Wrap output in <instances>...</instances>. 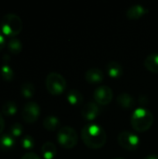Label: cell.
Listing matches in <instances>:
<instances>
[{"label": "cell", "instance_id": "cell-1", "mask_svg": "<svg viewBox=\"0 0 158 159\" xmlns=\"http://www.w3.org/2000/svg\"><path fill=\"white\" fill-rule=\"evenodd\" d=\"M81 138L83 143L90 149H100L107 141L105 130L97 124L86 125L81 130Z\"/></svg>", "mask_w": 158, "mask_h": 159}, {"label": "cell", "instance_id": "cell-2", "mask_svg": "<svg viewBox=\"0 0 158 159\" xmlns=\"http://www.w3.org/2000/svg\"><path fill=\"white\" fill-rule=\"evenodd\" d=\"M130 123L133 129L139 132L147 131L154 124V116L151 111L140 107L137 108L131 115Z\"/></svg>", "mask_w": 158, "mask_h": 159}, {"label": "cell", "instance_id": "cell-3", "mask_svg": "<svg viewBox=\"0 0 158 159\" xmlns=\"http://www.w3.org/2000/svg\"><path fill=\"white\" fill-rule=\"evenodd\" d=\"M22 20L17 14H6L1 20V30L6 36L13 38L17 36L22 30Z\"/></svg>", "mask_w": 158, "mask_h": 159}, {"label": "cell", "instance_id": "cell-4", "mask_svg": "<svg viewBox=\"0 0 158 159\" xmlns=\"http://www.w3.org/2000/svg\"><path fill=\"white\" fill-rule=\"evenodd\" d=\"M46 88L51 95H60L66 89V80L59 73H49L46 77Z\"/></svg>", "mask_w": 158, "mask_h": 159}, {"label": "cell", "instance_id": "cell-5", "mask_svg": "<svg viewBox=\"0 0 158 159\" xmlns=\"http://www.w3.org/2000/svg\"><path fill=\"white\" fill-rule=\"evenodd\" d=\"M57 140L63 148L73 149L77 144L78 137L75 129L72 127H62L58 131Z\"/></svg>", "mask_w": 158, "mask_h": 159}, {"label": "cell", "instance_id": "cell-6", "mask_svg": "<svg viewBox=\"0 0 158 159\" xmlns=\"http://www.w3.org/2000/svg\"><path fill=\"white\" fill-rule=\"evenodd\" d=\"M117 141L119 145L128 151H134L140 145L139 137L129 131H122L119 133L117 137Z\"/></svg>", "mask_w": 158, "mask_h": 159}, {"label": "cell", "instance_id": "cell-7", "mask_svg": "<svg viewBox=\"0 0 158 159\" xmlns=\"http://www.w3.org/2000/svg\"><path fill=\"white\" fill-rule=\"evenodd\" d=\"M40 115V107L34 102H27L21 110V117L27 123L35 122Z\"/></svg>", "mask_w": 158, "mask_h": 159}, {"label": "cell", "instance_id": "cell-8", "mask_svg": "<svg viewBox=\"0 0 158 159\" xmlns=\"http://www.w3.org/2000/svg\"><path fill=\"white\" fill-rule=\"evenodd\" d=\"M93 96L96 103L100 105H108L113 100L114 93L110 87L101 86L95 89Z\"/></svg>", "mask_w": 158, "mask_h": 159}, {"label": "cell", "instance_id": "cell-9", "mask_svg": "<svg viewBox=\"0 0 158 159\" xmlns=\"http://www.w3.org/2000/svg\"><path fill=\"white\" fill-rule=\"evenodd\" d=\"M101 109L96 102H88L82 108L81 115L87 121H93L100 115Z\"/></svg>", "mask_w": 158, "mask_h": 159}, {"label": "cell", "instance_id": "cell-10", "mask_svg": "<svg viewBox=\"0 0 158 159\" xmlns=\"http://www.w3.org/2000/svg\"><path fill=\"white\" fill-rule=\"evenodd\" d=\"M85 78L90 84H99L103 81L104 74L100 68L92 67L86 72Z\"/></svg>", "mask_w": 158, "mask_h": 159}, {"label": "cell", "instance_id": "cell-11", "mask_svg": "<svg viewBox=\"0 0 158 159\" xmlns=\"http://www.w3.org/2000/svg\"><path fill=\"white\" fill-rule=\"evenodd\" d=\"M146 12L147 9L142 5L136 4L129 7V9L127 10V17L130 20H138L144 16Z\"/></svg>", "mask_w": 158, "mask_h": 159}, {"label": "cell", "instance_id": "cell-12", "mask_svg": "<svg viewBox=\"0 0 158 159\" xmlns=\"http://www.w3.org/2000/svg\"><path fill=\"white\" fill-rule=\"evenodd\" d=\"M106 72L110 77L119 78L123 75V68L120 63L115 61H111L106 65Z\"/></svg>", "mask_w": 158, "mask_h": 159}, {"label": "cell", "instance_id": "cell-13", "mask_svg": "<svg viewBox=\"0 0 158 159\" xmlns=\"http://www.w3.org/2000/svg\"><path fill=\"white\" fill-rule=\"evenodd\" d=\"M145 68L151 73L158 74V53H151L144 60Z\"/></svg>", "mask_w": 158, "mask_h": 159}, {"label": "cell", "instance_id": "cell-14", "mask_svg": "<svg viewBox=\"0 0 158 159\" xmlns=\"http://www.w3.org/2000/svg\"><path fill=\"white\" fill-rule=\"evenodd\" d=\"M117 102L118 104L124 109H130L135 104L134 98L129 93H121L117 96Z\"/></svg>", "mask_w": 158, "mask_h": 159}, {"label": "cell", "instance_id": "cell-15", "mask_svg": "<svg viewBox=\"0 0 158 159\" xmlns=\"http://www.w3.org/2000/svg\"><path fill=\"white\" fill-rule=\"evenodd\" d=\"M41 153L45 159H53L57 154V148L51 142H46L41 147Z\"/></svg>", "mask_w": 158, "mask_h": 159}, {"label": "cell", "instance_id": "cell-16", "mask_svg": "<svg viewBox=\"0 0 158 159\" xmlns=\"http://www.w3.org/2000/svg\"><path fill=\"white\" fill-rule=\"evenodd\" d=\"M15 140L10 133H5L0 135V149L10 150L14 147Z\"/></svg>", "mask_w": 158, "mask_h": 159}, {"label": "cell", "instance_id": "cell-17", "mask_svg": "<svg viewBox=\"0 0 158 159\" xmlns=\"http://www.w3.org/2000/svg\"><path fill=\"white\" fill-rule=\"evenodd\" d=\"M67 101L72 105H79L83 102V95L78 89H70L67 94Z\"/></svg>", "mask_w": 158, "mask_h": 159}, {"label": "cell", "instance_id": "cell-18", "mask_svg": "<svg viewBox=\"0 0 158 159\" xmlns=\"http://www.w3.org/2000/svg\"><path fill=\"white\" fill-rule=\"evenodd\" d=\"M59 125H60V120L58 117H56L54 116H48L43 121L44 128L49 131H53V130L57 129Z\"/></svg>", "mask_w": 158, "mask_h": 159}, {"label": "cell", "instance_id": "cell-19", "mask_svg": "<svg viewBox=\"0 0 158 159\" xmlns=\"http://www.w3.org/2000/svg\"><path fill=\"white\" fill-rule=\"evenodd\" d=\"M20 93L25 99H31L35 93V88L31 82H24L20 87Z\"/></svg>", "mask_w": 158, "mask_h": 159}, {"label": "cell", "instance_id": "cell-20", "mask_svg": "<svg viewBox=\"0 0 158 159\" xmlns=\"http://www.w3.org/2000/svg\"><path fill=\"white\" fill-rule=\"evenodd\" d=\"M7 48L9 50V52L13 53V54H19L21 52L22 50V44L21 41L16 37L10 38L7 44Z\"/></svg>", "mask_w": 158, "mask_h": 159}, {"label": "cell", "instance_id": "cell-21", "mask_svg": "<svg viewBox=\"0 0 158 159\" xmlns=\"http://www.w3.org/2000/svg\"><path fill=\"white\" fill-rule=\"evenodd\" d=\"M17 105L14 102L12 101H8L6 103H4V105L2 106V112L4 115L7 116H14L17 113Z\"/></svg>", "mask_w": 158, "mask_h": 159}, {"label": "cell", "instance_id": "cell-22", "mask_svg": "<svg viewBox=\"0 0 158 159\" xmlns=\"http://www.w3.org/2000/svg\"><path fill=\"white\" fill-rule=\"evenodd\" d=\"M1 74H2L3 78H4L6 81H7V82L11 81V80L13 79L14 72H13L12 68H11L8 64H7V63H4V64H3V66H2V68H1Z\"/></svg>", "mask_w": 158, "mask_h": 159}, {"label": "cell", "instance_id": "cell-23", "mask_svg": "<svg viewBox=\"0 0 158 159\" xmlns=\"http://www.w3.org/2000/svg\"><path fill=\"white\" fill-rule=\"evenodd\" d=\"M21 147L25 150H31L34 147V140L32 136L26 135L21 140Z\"/></svg>", "mask_w": 158, "mask_h": 159}, {"label": "cell", "instance_id": "cell-24", "mask_svg": "<svg viewBox=\"0 0 158 159\" xmlns=\"http://www.w3.org/2000/svg\"><path fill=\"white\" fill-rule=\"evenodd\" d=\"M9 131H10V135H12L15 138V137H19V136H20L22 134L23 129H22V126L20 123H14L10 127Z\"/></svg>", "mask_w": 158, "mask_h": 159}, {"label": "cell", "instance_id": "cell-25", "mask_svg": "<svg viewBox=\"0 0 158 159\" xmlns=\"http://www.w3.org/2000/svg\"><path fill=\"white\" fill-rule=\"evenodd\" d=\"M20 159H40V157H39L35 153L29 152V153L24 154V155L21 157V158Z\"/></svg>", "mask_w": 158, "mask_h": 159}, {"label": "cell", "instance_id": "cell-26", "mask_svg": "<svg viewBox=\"0 0 158 159\" xmlns=\"http://www.w3.org/2000/svg\"><path fill=\"white\" fill-rule=\"evenodd\" d=\"M5 45H6V39H5V36L3 34H0V51L5 48Z\"/></svg>", "mask_w": 158, "mask_h": 159}, {"label": "cell", "instance_id": "cell-27", "mask_svg": "<svg viewBox=\"0 0 158 159\" xmlns=\"http://www.w3.org/2000/svg\"><path fill=\"white\" fill-rule=\"evenodd\" d=\"M4 128H5V120L3 118V116L1 115L0 113V134L2 133V131L4 130Z\"/></svg>", "mask_w": 158, "mask_h": 159}, {"label": "cell", "instance_id": "cell-28", "mask_svg": "<svg viewBox=\"0 0 158 159\" xmlns=\"http://www.w3.org/2000/svg\"><path fill=\"white\" fill-rule=\"evenodd\" d=\"M143 159H158L157 155H149V156H146Z\"/></svg>", "mask_w": 158, "mask_h": 159}, {"label": "cell", "instance_id": "cell-29", "mask_svg": "<svg viewBox=\"0 0 158 159\" xmlns=\"http://www.w3.org/2000/svg\"><path fill=\"white\" fill-rule=\"evenodd\" d=\"M114 159H126V158H123V157H116V158H114Z\"/></svg>", "mask_w": 158, "mask_h": 159}]
</instances>
